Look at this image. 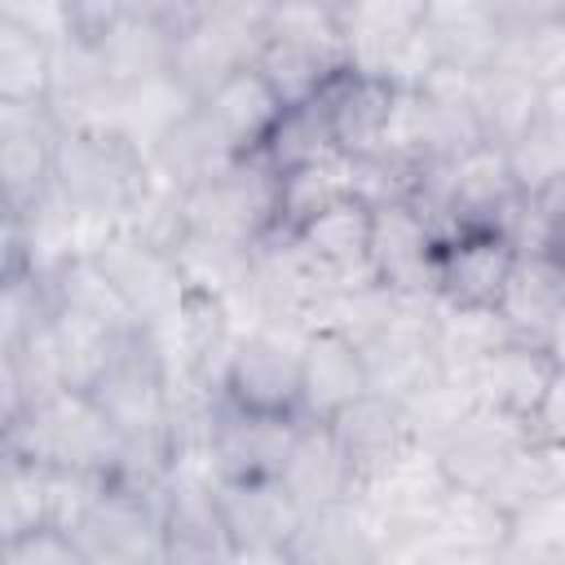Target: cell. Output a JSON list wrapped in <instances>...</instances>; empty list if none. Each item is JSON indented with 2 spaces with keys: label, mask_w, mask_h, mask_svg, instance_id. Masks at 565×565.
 <instances>
[{
  "label": "cell",
  "mask_w": 565,
  "mask_h": 565,
  "mask_svg": "<svg viewBox=\"0 0 565 565\" xmlns=\"http://www.w3.org/2000/svg\"><path fill=\"white\" fill-rule=\"evenodd\" d=\"M309 331L296 322H260L238 335L230 371H225V397L243 411L265 415H300V353Z\"/></svg>",
  "instance_id": "7"
},
{
  "label": "cell",
  "mask_w": 565,
  "mask_h": 565,
  "mask_svg": "<svg viewBox=\"0 0 565 565\" xmlns=\"http://www.w3.org/2000/svg\"><path fill=\"white\" fill-rule=\"evenodd\" d=\"M433 300H406L402 313L371 335L362 349V366H366V384L380 397L402 402L406 393H415L424 380H433L437 366V349H433Z\"/></svg>",
  "instance_id": "16"
},
{
  "label": "cell",
  "mask_w": 565,
  "mask_h": 565,
  "mask_svg": "<svg viewBox=\"0 0 565 565\" xmlns=\"http://www.w3.org/2000/svg\"><path fill=\"white\" fill-rule=\"evenodd\" d=\"M508 168L521 185V194H539L543 185H552L556 177H565V132L552 128L543 115L530 132H521L508 150Z\"/></svg>",
  "instance_id": "43"
},
{
  "label": "cell",
  "mask_w": 565,
  "mask_h": 565,
  "mask_svg": "<svg viewBox=\"0 0 565 565\" xmlns=\"http://www.w3.org/2000/svg\"><path fill=\"white\" fill-rule=\"evenodd\" d=\"M0 565H93L75 534L66 530H31L18 539H4Z\"/></svg>",
  "instance_id": "44"
},
{
  "label": "cell",
  "mask_w": 565,
  "mask_h": 565,
  "mask_svg": "<svg viewBox=\"0 0 565 565\" xmlns=\"http://www.w3.org/2000/svg\"><path fill=\"white\" fill-rule=\"evenodd\" d=\"M402 419L411 428L415 441L424 446H441L481 402L472 393V384L463 375H450V371H437L433 380H424L415 393H406L402 402Z\"/></svg>",
  "instance_id": "36"
},
{
  "label": "cell",
  "mask_w": 565,
  "mask_h": 565,
  "mask_svg": "<svg viewBox=\"0 0 565 565\" xmlns=\"http://www.w3.org/2000/svg\"><path fill=\"white\" fill-rule=\"evenodd\" d=\"M530 437L543 446H565V371L552 375L539 411L530 415Z\"/></svg>",
  "instance_id": "47"
},
{
  "label": "cell",
  "mask_w": 565,
  "mask_h": 565,
  "mask_svg": "<svg viewBox=\"0 0 565 565\" xmlns=\"http://www.w3.org/2000/svg\"><path fill=\"white\" fill-rule=\"evenodd\" d=\"M49 291H53V305L57 309H71V313H84L110 331H132L137 318L132 309L124 305V296L115 291V282L106 278V269L97 265V256H79L71 265H62L53 278H49Z\"/></svg>",
  "instance_id": "38"
},
{
  "label": "cell",
  "mask_w": 565,
  "mask_h": 565,
  "mask_svg": "<svg viewBox=\"0 0 565 565\" xmlns=\"http://www.w3.org/2000/svg\"><path fill=\"white\" fill-rule=\"evenodd\" d=\"M216 503L234 547H287L305 521V508L278 477L216 481Z\"/></svg>",
  "instance_id": "20"
},
{
  "label": "cell",
  "mask_w": 565,
  "mask_h": 565,
  "mask_svg": "<svg viewBox=\"0 0 565 565\" xmlns=\"http://www.w3.org/2000/svg\"><path fill=\"white\" fill-rule=\"evenodd\" d=\"M44 344L53 353V366L62 375V388L66 393H88L106 375V366H110V358L119 349V331H110V327H102V322H93L84 313H71V309H57L53 305V318L44 327Z\"/></svg>",
  "instance_id": "32"
},
{
  "label": "cell",
  "mask_w": 565,
  "mask_h": 565,
  "mask_svg": "<svg viewBox=\"0 0 565 565\" xmlns=\"http://www.w3.org/2000/svg\"><path fill=\"white\" fill-rule=\"evenodd\" d=\"M437 247H441L437 230L406 199H393V203L371 207V269L402 300H428V296H437L433 291Z\"/></svg>",
  "instance_id": "13"
},
{
  "label": "cell",
  "mask_w": 565,
  "mask_h": 565,
  "mask_svg": "<svg viewBox=\"0 0 565 565\" xmlns=\"http://www.w3.org/2000/svg\"><path fill=\"white\" fill-rule=\"evenodd\" d=\"M512 530V516L490 503L481 490H468V486H450V494L441 499L433 525L424 534H433L437 543H450V547H463V552H490L508 539Z\"/></svg>",
  "instance_id": "37"
},
{
  "label": "cell",
  "mask_w": 565,
  "mask_h": 565,
  "mask_svg": "<svg viewBox=\"0 0 565 565\" xmlns=\"http://www.w3.org/2000/svg\"><path fill=\"white\" fill-rule=\"evenodd\" d=\"M234 159H238V154H234V150L225 146V137L207 124V115L194 106V110L146 154V168H150V177H154L159 185L190 194L194 185H203V181H212L216 172H225Z\"/></svg>",
  "instance_id": "28"
},
{
  "label": "cell",
  "mask_w": 565,
  "mask_h": 565,
  "mask_svg": "<svg viewBox=\"0 0 565 565\" xmlns=\"http://www.w3.org/2000/svg\"><path fill=\"white\" fill-rule=\"evenodd\" d=\"M0 455L110 477L124 455V437L88 393H57L31 406L22 419L0 424Z\"/></svg>",
  "instance_id": "1"
},
{
  "label": "cell",
  "mask_w": 565,
  "mask_h": 565,
  "mask_svg": "<svg viewBox=\"0 0 565 565\" xmlns=\"http://www.w3.org/2000/svg\"><path fill=\"white\" fill-rule=\"evenodd\" d=\"M57 119L49 102H0V185L4 216L31 212L53 190V150Z\"/></svg>",
  "instance_id": "11"
},
{
  "label": "cell",
  "mask_w": 565,
  "mask_h": 565,
  "mask_svg": "<svg viewBox=\"0 0 565 565\" xmlns=\"http://www.w3.org/2000/svg\"><path fill=\"white\" fill-rule=\"evenodd\" d=\"M424 35L441 66L477 75L499 62V0H424Z\"/></svg>",
  "instance_id": "22"
},
{
  "label": "cell",
  "mask_w": 565,
  "mask_h": 565,
  "mask_svg": "<svg viewBox=\"0 0 565 565\" xmlns=\"http://www.w3.org/2000/svg\"><path fill=\"white\" fill-rule=\"evenodd\" d=\"M296 247L318 265L327 282H349V278H371V203L362 199H340L335 207L318 212L300 230H291Z\"/></svg>",
  "instance_id": "23"
},
{
  "label": "cell",
  "mask_w": 565,
  "mask_h": 565,
  "mask_svg": "<svg viewBox=\"0 0 565 565\" xmlns=\"http://www.w3.org/2000/svg\"><path fill=\"white\" fill-rule=\"evenodd\" d=\"M340 199H358V172L353 159L327 154L313 163H300L278 177V230H300L318 212L335 207Z\"/></svg>",
  "instance_id": "35"
},
{
  "label": "cell",
  "mask_w": 565,
  "mask_h": 565,
  "mask_svg": "<svg viewBox=\"0 0 565 565\" xmlns=\"http://www.w3.org/2000/svg\"><path fill=\"white\" fill-rule=\"evenodd\" d=\"M185 225L194 234L247 247L260 243L269 230H278V172L260 154L234 159L225 172L185 194Z\"/></svg>",
  "instance_id": "6"
},
{
  "label": "cell",
  "mask_w": 565,
  "mask_h": 565,
  "mask_svg": "<svg viewBox=\"0 0 565 565\" xmlns=\"http://www.w3.org/2000/svg\"><path fill=\"white\" fill-rule=\"evenodd\" d=\"M199 110H203L207 124L225 137V146H230L238 159H247V154H260V150H265V141H269V132L278 128V119H282L287 106L274 97V88L260 79V71L247 66V71L230 75L225 84H216V88L199 102Z\"/></svg>",
  "instance_id": "25"
},
{
  "label": "cell",
  "mask_w": 565,
  "mask_h": 565,
  "mask_svg": "<svg viewBox=\"0 0 565 565\" xmlns=\"http://www.w3.org/2000/svg\"><path fill=\"white\" fill-rule=\"evenodd\" d=\"M168 393L172 371L159 340L146 327L119 335L106 375L88 388V397L102 406V415L115 424L124 441H168Z\"/></svg>",
  "instance_id": "5"
},
{
  "label": "cell",
  "mask_w": 565,
  "mask_h": 565,
  "mask_svg": "<svg viewBox=\"0 0 565 565\" xmlns=\"http://www.w3.org/2000/svg\"><path fill=\"white\" fill-rule=\"evenodd\" d=\"M150 168L115 132H62L53 150V190L84 216L124 221L128 207L146 194Z\"/></svg>",
  "instance_id": "3"
},
{
  "label": "cell",
  "mask_w": 565,
  "mask_h": 565,
  "mask_svg": "<svg viewBox=\"0 0 565 565\" xmlns=\"http://www.w3.org/2000/svg\"><path fill=\"white\" fill-rule=\"evenodd\" d=\"M93 565H150L163 556V490L106 481L102 499L75 530Z\"/></svg>",
  "instance_id": "9"
},
{
  "label": "cell",
  "mask_w": 565,
  "mask_h": 565,
  "mask_svg": "<svg viewBox=\"0 0 565 565\" xmlns=\"http://www.w3.org/2000/svg\"><path fill=\"white\" fill-rule=\"evenodd\" d=\"M177 269L185 278L190 291L212 296L221 305H238L247 291V274H252V247L247 243H230V238H212V234H185L177 247Z\"/></svg>",
  "instance_id": "34"
},
{
  "label": "cell",
  "mask_w": 565,
  "mask_h": 565,
  "mask_svg": "<svg viewBox=\"0 0 565 565\" xmlns=\"http://www.w3.org/2000/svg\"><path fill=\"white\" fill-rule=\"evenodd\" d=\"M225 565H291L287 547H234Z\"/></svg>",
  "instance_id": "48"
},
{
  "label": "cell",
  "mask_w": 565,
  "mask_h": 565,
  "mask_svg": "<svg viewBox=\"0 0 565 565\" xmlns=\"http://www.w3.org/2000/svg\"><path fill=\"white\" fill-rule=\"evenodd\" d=\"M552 450V468H556V486L565 490V446H547Z\"/></svg>",
  "instance_id": "51"
},
{
  "label": "cell",
  "mask_w": 565,
  "mask_h": 565,
  "mask_svg": "<svg viewBox=\"0 0 565 565\" xmlns=\"http://www.w3.org/2000/svg\"><path fill=\"white\" fill-rule=\"evenodd\" d=\"M362 393H371L362 349L335 331H309L300 353V419L327 424Z\"/></svg>",
  "instance_id": "19"
},
{
  "label": "cell",
  "mask_w": 565,
  "mask_h": 565,
  "mask_svg": "<svg viewBox=\"0 0 565 565\" xmlns=\"http://www.w3.org/2000/svg\"><path fill=\"white\" fill-rule=\"evenodd\" d=\"M516 256L521 252L512 247V238L503 230H459L437 247L433 291L446 305L499 309Z\"/></svg>",
  "instance_id": "14"
},
{
  "label": "cell",
  "mask_w": 565,
  "mask_h": 565,
  "mask_svg": "<svg viewBox=\"0 0 565 565\" xmlns=\"http://www.w3.org/2000/svg\"><path fill=\"white\" fill-rule=\"evenodd\" d=\"M327 424H331L340 450L349 455V463L358 468V481L415 441L406 419H402V406L393 397H380V393H362L353 406H344Z\"/></svg>",
  "instance_id": "31"
},
{
  "label": "cell",
  "mask_w": 565,
  "mask_h": 565,
  "mask_svg": "<svg viewBox=\"0 0 565 565\" xmlns=\"http://www.w3.org/2000/svg\"><path fill=\"white\" fill-rule=\"evenodd\" d=\"M344 66L393 88H424L437 53L424 35V0H362L340 4Z\"/></svg>",
  "instance_id": "2"
},
{
  "label": "cell",
  "mask_w": 565,
  "mask_h": 565,
  "mask_svg": "<svg viewBox=\"0 0 565 565\" xmlns=\"http://www.w3.org/2000/svg\"><path fill=\"white\" fill-rule=\"evenodd\" d=\"M53 44L0 22V102H49Z\"/></svg>",
  "instance_id": "42"
},
{
  "label": "cell",
  "mask_w": 565,
  "mask_h": 565,
  "mask_svg": "<svg viewBox=\"0 0 565 565\" xmlns=\"http://www.w3.org/2000/svg\"><path fill=\"white\" fill-rule=\"evenodd\" d=\"M397 88L358 71H340L327 88H322V106H327V124H331V141L335 154L344 159H371L380 150L388 110H393Z\"/></svg>",
  "instance_id": "26"
},
{
  "label": "cell",
  "mask_w": 565,
  "mask_h": 565,
  "mask_svg": "<svg viewBox=\"0 0 565 565\" xmlns=\"http://www.w3.org/2000/svg\"><path fill=\"white\" fill-rule=\"evenodd\" d=\"M512 534L539 543L556 565H565V490H552L539 503H530L525 512H516Z\"/></svg>",
  "instance_id": "46"
},
{
  "label": "cell",
  "mask_w": 565,
  "mask_h": 565,
  "mask_svg": "<svg viewBox=\"0 0 565 565\" xmlns=\"http://www.w3.org/2000/svg\"><path fill=\"white\" fill-rule=\"evenodd\" d=\"M539 344H543V353L556 362V371H565V309L547 322V331L539 335Z\"/></svg>",
  "instance_id": "49"
},
{
  "label": "cell",
  "mask_w": 565,
  "mask_h": 565,
  "mask_svg": "<svg viewBox=\"0 0 565 565\" xmlns=\"http://www.w3.org/2000/svg\"><path fill=\"white\" fill-rule=\"evenodd\" d=\"M552 375H556V362L543 353V344L516 335V340L499 344L494 353H486V358L472 366L468 384H472V393H477L481 406L530 424V415L539 411V402H543Z\"/></svg>",
  "instance_id": "17"
},
{
  "label": "cell",
  "mask_w": 565,
  "mask_h": 565,
  "mask_svg": "<svg viewBox=\"0 0 565 565\" xmlns=\"http://www.w3.org/2000/svg\"><path fill=\"white\" fill-rule=\"evenodd\" d=\"M552 128H561L565 132V84H552V88H543V110H539Z\"/></svg>",
  "instance_id": "50"
},
{
  "label": "cell",
  "mask_w": 565,
  "mask_h": 565,
  "mask_svg": "<svg viewBox=\"0 0 565 565\" xmlns=\"http://www.w3.org/2000/svg\"><path fill=\"white\" fill-rule=\"evenodd\" d=\"M384 543V530L366 516L358 499H349L335 508L305 512L300 530L287 543V556L291 565H380Z\"/></svg>",
  "instance_id": "21"
},
{
  "label": "cell",
  "mask_w": 565,
  "mask_h": 565,
  "mask_svg": "<svg viewBox=\"0 0 565 565\" xmlns=\"http://www.w3.org/2000/svg\"><path fill=\"white\" fill-rule=\"evenodd\" d=\"M278 481L291 490V499L305 512L335 508V503H349L358 494V468L340 450L331 424H318V419H300L291 455H287Z\"/></svg>",
  "instance_id": "18"
},
{
  "label": "cell",
  "mask_w": 565,
  "mask_h": 565,
  "mask_svg": "<svg viewBox=\"0 0 565 565\" xmlns=\"http://www.w3.org/2000/svg\"><path fill=\"white\" fill-rule=\"evenodd\" d=\"M508 340H516V331L508 327L499 309H468V305L433 300V349H437L441 371L468 380L472 366Z\"/></svg>",
  "instance_id": "33"
},
{
  "label": "cell",
  "mask_w": 565,
  "mask_h": 565,
  "mask_svg": "<svg viewBox=\"0 0 565 565\" xmlns=\"http://www.w3.org/2000/svg\"><path fill=\"white\" fill-rule=\"evenodd\" d=\"M49 530V468L0 455V539Z\"/></svg>",
  "instance_id": "39"
},
{
  "label": "cell",
  "mask_w": 565,
  "mask_h": 565,
  "mask_svg": "<svg viewBox=\"0 0 565 565\" xmlns=\"http://www.w3.org/2000/svg\"><path fill=\"white\" fill-rule=\"evenodd\" d=\"M265 0H199L190 26L177 35L172 75L203 102L230 75L256 66L265 44Z\"/></svg>",
  "instance_id": "4"
},
{
  "label": "cell",
  "mask_w": 565,
  "mask_h": 565,
  "mask_svg": "<svg viewBox=\"0 0 565 565\" xmlns=\"http://www.w3.org/2000/svg\"><path fill=\"white\" fill-rule=\"evenodd\" d=\"M234 552L221 521L216 481L203 472H168L163 481V561L168 565H225Z\"/></svg>",
  "instance_id": "15"
},
{
  "label": "cell",
  "mask_w": 565,
  "mask_h": 565,
  "mask_svg": "<svg viewBox=\"0 0 565 565\" xmlns=\"http://www.w3.org/2000/svg\"><path fill=\"white\" fill-rule=\"evenodd\" d=\"M543 110V88L525 79L512 66H486L472 75V119L486 137V146L508 150L521 132L539 124Z\"/></svg>",
  "instance_id": "30"
},
{
  "label": "cell",
  "mask_w": 565,
  "mask_h": 565,
  "mask_svg": "<svg viewBox=\"0 0 565 565\" xmlns=\"http://www.w3.org/2000/svg\"><path fill=\"white\" fill-rule=\"evenodd\" d=\"M300 415H265V411H243L230 397H221L216 419H212V441L207 459L216 481H256V477H278L291 441H296Z\"/></svg>",
  "instance_id": "12"
},
{
  "label": "cell",
  "mask_w": 565,
  "mask_h": 565,
  "mask_svg": "<svg viewBox=\"0 0 565 565\" xmlns=\"http://www.w3.org/2000/svg\"><path fill=\"white\" fill-rule=\"evenodd\" d=\"M327 154H335V141H331V124H327L322 97L282 110L278 128L269 132V141H265V150H260V159H265L278 177L291 172V168H300V163L327 159Z\"/></svg>",
  "instance_id": "40"
},
{
  "label": "cell",
  "mask_w": 565,
  "mask_h": 565,
  "mask_svg": "<svg viewBox=\"0 0 565 565\" xmlns=\"http://www.w3.org/2000/svg\"><path fill=\"white\" fill-rule=\"evenodd\" d=\"M450 486L455 481L441 468L437 450L424 446V441H411L388 463H380L375 472H366L358 481V494L353 499L384 530V539H397V534H424L433 525L441 499L450 494Z\"/></svg>",
  "instance_id": "8"
},
{
  "label": "cell",
  "mask_w": 565,
  "mask_h": 565,
  "mask_svg": "<svg viewBox=\"0 0 565 565\" xmlns=\"http://www.w3.org/2000/svg\"><path fill=\"white\" fill-rule=\"evenodd\" d=\"M194 106H199V97H194L172 71H168V75H150V79H141V84L115 88L110 132L124 137L132 150L150 154Z\"/></svg>",
  "instance_id": "27"
},
{
  "label": "cell",
  "mask_w": 565,
  "mask_h": 565,
  "mask_svg": "<svg viewBox=\"0 0 565 565\" xmlns=\"http://www.w3.org/2000/svg\"><path fill=\"white\" fill-rule=\"evenodd\" d=\"M97 265L106 269V278L115 282V291L132 309L137 327H146V331L168 327L181 313L185 296H190V287H185V278L177 269V256L154 247V243H146V238H137V234L115 230L102 243Z\"/></svg>",
  "instance_id": "10"
},
{
  "label": "cell",
  "mask_w": 565,
  "mask_h": 565,
  "mask_svg": "<svg viewBox=\"0 0 565 565\" xmlns=\"http://www.w3.org/2000/svg\"><path fill=\"white\" fill-rule=\"evenodd\" d=\"M530 441V424L525 419H512V415H499L490 406H477L437 450L441 468L450 472L455 486H468V490H486V481L508 463V455H516L521 446Z\"/></svg>",
  "instance_id": "24"
},
{
  "label": "cell",
  "mask_w": 565,
  "mask_h": 565,
  "mask_svg": "<svg viewBox=\"0 0 565 565\" xmlns=\"http://www.w3.org/2000/svg\"><path fill=\"white\" fill-rule=\"evenodd\" d=\"M565 309V243L556 252H525L512 265V278L503 287L499 313L521 340H534L547 331V322Z\"/></svg>",
  "instance_id": "29"
},
{
  "label": "cell",
  "mask_w": 565,
  "mask_h": 565,
  "mask_svg": "<svg viewBox=\"0 0 565 565\" xmlns=\"http://www.w3.org/2000/svg\"><path fill=\"white\" fill-rule=\"evenodd\" d=\"M552 490H561V486H556V468H552V450L530 437L516 455H508V463L486 481L481 494H486L490 503H499L508 516H516V512H525L530 503H539V499L552 494Z\"/></svg>",
  "instance_id": "41"
},
{
  "label": "cell",
  "mask_w": 565,
  "mask_h": 565,
  "mask_svg": "<svg viewBox=\"0 0 565 565\" xmlns=\"http://www.w3.org/2000/svg\"><path fill=\"white\" fill-rule=\"evenodd\" d=\"M0 22L35 35L44 44H62L66 35H75L71 0H0Z\"/></svg>",
  "instance_id": "45"
}]
</instances>
